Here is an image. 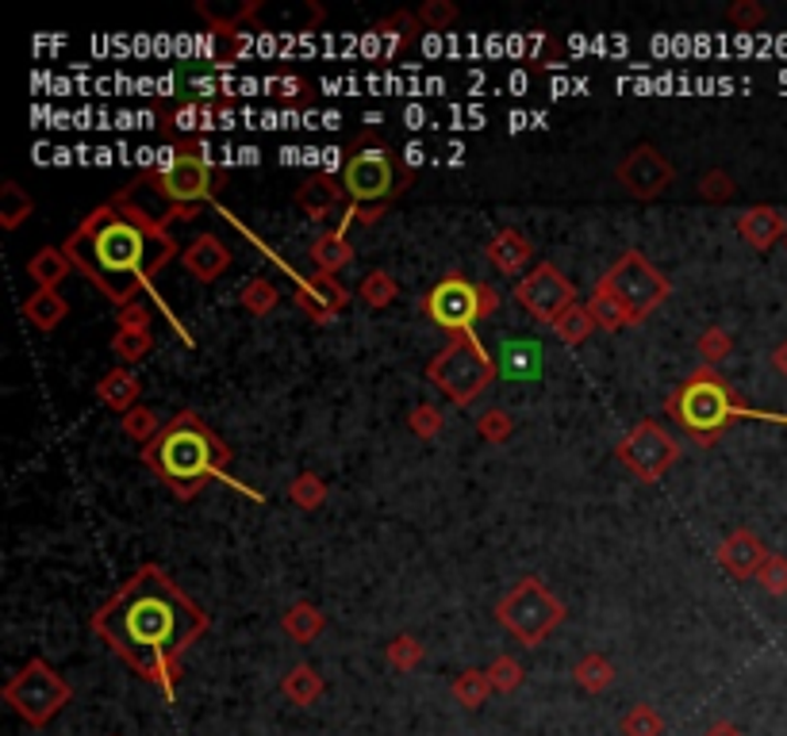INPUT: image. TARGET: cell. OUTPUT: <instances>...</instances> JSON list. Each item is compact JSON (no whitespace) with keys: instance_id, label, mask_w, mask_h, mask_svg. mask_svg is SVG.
Segmentation results:
<instances>
[{"instance_id":"14","label":"cell","mask_w":787,"mask_h":736,"mask_svg":"<svg viewBox=\"0 0 787 736\" xmlns=\"http://www.w3.org/2000/svg\"><path fill=\"white\" fill-rule=\"evenodd\" d=\"M615 181L626 189V196L657 200L672 181H677V169H672V161L664 158L661 150L646 142V147H634L623 161H618Z\"/></svg>"},{"instance_id":"36","label":"cell","mask_w":787,"mask_h":736,"mask_svg":"<svg viewBox=\"0 0 787 736\" xmlns=\"http://www.w3.org/2000/svg\"><path fill=\"white\" fill-rule=\"evenodd\" d=\"M162 426H166V423H158L155 410L142 407V403H139V407H131V410H127V415H124V434H127V438H131V441H139L142 449H147V445L155 441L158 434H162Z\"/></svg>"},{"instance_id":"44","label":"cell","mask_w":787,"mask_h":736,"mask_svg":"<svg viewBox=\"0 0 787 736\" xmlns=\"http://www.w3.org/2000/svg\"><path fill=\"white\" fill-rule=\"evenodd\" d=\"M488 679H492V691L511 694L519 683H523V663L515 657H496L492 668H488Z\"/></svg>"},{"instance_id":"13","label":"cell","mask_w":787,"mask_h":736,"mask_svg":"<svg viewBox=\"0 0 787 736\" xmlns=\"http://www.w3.org/2000/svg\"><path fill=\"white\" fill-rule=\"evenodd\" d=\"M423 314L438 322L449 334H469L472 322H480V285L465 280L461 273H446L427 296H423Z\"/></svg>"},{"instance_id":"40","label":"cell","mask_w":787,"mask_h":736,"mask_svg":"<svg viewBox=\"0 0 787 736\" xmlns=\"http://www.w3.org/2000/svg\"><path fill=\"white\" fill-rule=\"evenodd\" d=\"M389 663L396 671H415L423 663V644H419V637H412V633H400V637H392L389 641Z\"/></svg>"},{"instance_id":"19","label":"cell","mask_w":787,"mask_h":736,"mask_svg":"<svg viewBox=\"0 0 787 736\" xmlns=\"http://www.w3.org/2000/svg\"><path fill=\"white\" fill-rule=\"evenodd\" d=\"M485 254H488V262H492L496 269L508 273V277H515V273H523L527 265L534 262V242H530L523 231H515V226H503V231L488 242Z\"/></svg>"},{"instance_id":"30","label":"cell","mask_w":787,"mask_h":736,"mask_svg":"<svg viewBox=\"0 0 787 736\" xmlns=\"http://www.w3.org/2000/svg\"><path fill=\"white\" fill-rule=\"evenodd\" d=\"M573 679L588 694H599V691H607V686L615 683V668H611V660H607V657H599V652H588L584 660H576Z\"/></svg>"},{"instance_id":"17","label":"cell","mask_w":787,"mask_h":736,"mask_svg":"<svg viewBox=\"0 0 787 736\" xmlns=\"http://www.w3.org/2000/svg\"><path fill=\"white\" fill-rule=\"evenodd\" d=\"M181 262L189 269V277H196L200 285H215L231 269V246L223 238H215V234H200V238H192L184 246Z\"/></svg>"},{"instance_id":"18","label":"cell","mask_w":787,"mask_h":736,"mask_svg":"<svg viewBox=\"0 0 787 736\" xmlns=\"http://www.w3.org/2000/svg\"><path fill=\"white\" fill-rule=\"evenodd\" d=\"M342 196H347L342 181H334V177L327 173H316L296 189V207H300L308 220H331L334 207L342 204Z\"/></svg>"},{"instance_id":"37","label":"cell","mask_w":787,"mask_h":736,"mask_svg":"<svg viewBox=\"0 0 787 736\" xmlns=\"http://www.w3.org/2000/svg\"><path fill=\"white\" fill-rule=\"evenodd\" d=\"M695 350H700L703 365L714 369L734 353V338H730V330H722V327H706L700 334V342H695Z\"/></svg>"},{"instance_id":"41","label":"cell","mask_w":787,"mask_h":736,"mask_svg":"<svg viewBox=\"0 0 787 736\" xmlns=\"http://www.w3.org/2000/svg\"><path fill=\"white\" fill-rule=\"evenodd\" d=\"M700 196L706 204H730V200L737 196V184L734 177L726 173V169H706L700 177Z\"/></svg>"},{"instance_id":"43","label":"cell","mask_w":787,"mask_h":736,"mask_svg":"<svg viewBox=\"0 0 787 736\" xmlns=\"http://www.w3.org/2000/svg\"><path fill=\"white\" fill-rule=\"evenodd\" d=\"M623 736H664V722L653 706H634L623 717Z\"/></svg>"},{"instance_id":"53","label":"cell","mask_w":787,"mask_h":736,"mask_svg":"<svg viewBox=\"0 0 787 736\" xmlns=\"http://www.w3.org/2000/svg\"><path fill=\"white\" fill-rule=\"evenodd\" d=\"M706 736H742V729H737V725H730V722H719V725H711V729H706Z\"/></svg>"},{"instance_id":"20","label":"cell","mask_w":787,"mask_h":736,"mask_svg":"<svg viewBox=\"0 0 787 736\" xmlns=\"http://www.w3.org/2000/svg\"><path fill=\"white\" fill-rule=\"evenodd\" d=\"M737 234H742L753 249H773L776 242L787 238V220L776 212V207L757 204L737 220Z\"/></svg>"},{"instance_id":"52","label":"cell","mask_w":787,"mask_h":736,"mask_svg":"<svg viewBox=\"0 0 787 736\" xmlns=\"http://www.w3.org/2000/svg\"><path fill=\"white\" fill-rule=\"evenodd\" d=\"M773 369L780 372V376H787V338L773 350Z\"/></svg>"},{"instance_id":"1","label":"cell","mask_w":787,"mask_h":736,"mask_svg":"<svg viewBox=\"0 0 787 736\" xmlns=\"http://www.w3.org/2000/svg\"><path fill=\"white\" fill-rule=\"evenodd\" d=\"M93 633L147 683L173 694L181 683V657L208 633V614L158 564H142L116 595L93 614Z\"/></svg>"},{"instance_id":"25","label":"cell","mask_w":787,"mask_h":736,"mask_svg":"<svg viewBox=\"0 0 787 736\" xmlns=\"http://www.w3.org/2000/svg\"><path fill=\"white\" fill-rule=\"evenodd\" d=\"M280 629H285V633L293 637L296 644H311L327 629V618H323V610H319V606L296 602V606H288V614L280 618Z\"/></svg>"},{"instance_id":"31","label":"cell","mask_w":787,"mask_h":736,"mask_svg":"<svg viewBox=\"0 0 787 736\" xmlns=\"http://www.w3.org/2000/svg\"><path fill=\"white\" fill-rule=\"evenodd\" d=\"M449 691H454V698L461 702L465 710H480L488 694H492V679H488V671L469 668V671H461V675L454 679Z\"/></svg>"},{"instance_id":"6","label":"cell","mask_w":787,"mask_h":736,"mask_svg":"<svg viewBox=\"0 0 787 736\" xmlns=\"http://www.w3.org/2000/svg\"><path fill=\"white\" fill-rule=\"evenodd\" d=\"M596 292L604 299H611L618 307V314H623L626 327H638V322H646L649 314L657 311V307L669 299L672 285L669 277H664L661 269H657L653 262H649L646 254H638V249H626L623 257L611 265V269L604 273V277L596 280Z\"/></svg>"},{"instance_id":"15","label":"cell","mask_w":787,"mask_h":736,"mask_svg":"<svg viewBox=\"0 0 787 736\" xmlns=\"http://www.w3.org/2000/svg\"><path fill=\"white\" fill-rule=\"evenodd\" d=\"M768 556L773 553L765 548V541L749 530H734L714 548V561L722 564V572H726L730 579H757V572L765 568Z\"/></svg>"},{"instance_id":"23","label":"cell","mask_w":787,"mask_h":736,"mask_svg":"<svg viewBox=\"0 0 787 736\" xmlns=\"http://www.w3.org/2000/svg\"><path fill=\"white\" fill-rule=\"evenodd\" d=\"M70 269H74V262H70L66 249L59 246H43L28 262V277L35 280L39 288H46V292H59V285L70 277Z\"/></svg>"},{"instance_id":"4","label":"cell","mask_w":787,"mask_h":736,"mask_svg":"<svg viewBox=\"0 0 787 736\" xmlns=\"http://www.w3.org/2000/svg\"><path fill=\"white\" fill-rule=\"evenodd\" d=\"M664 415L680 426L700 449H711V445L722 441L730 423L737 418H757V423H780L787 426V415H773V410H757L749 403H742V395L722 380L719 369L703 365L695 369L677 392L664 399Z\"/></svg>"},{"instance_id":"45","label":"cell","mask_w":787,"mask_h":736,"mask_svg":"<svg viewBox=\"0 0 787 736\" xmlns=\"http://www.w3.org/2000/svg\"><path fill=\"white\" fill-rule=\"evenodd\" d=\"M757 584L768 590V595H787V556H780V553H773L765 561V568L757 572Z\"/></svg>"},{"instance_id":"42","label":"cell","mask_w":787,"mask_h":736,"mask_svg":"<svg viewBox=\"0 0 787 736\" xmlns=\"http://www.w3.org/2000/svg\"><path fill=\"white\" fill-rule=\"evenodd\" d=\"M477 430H480V438L485 441L503 445V441H511V434H515V418H511L503 407H492V410H485V415L477 418Z\"/></svg>"},{"instance_id":"10","label":"cell","mask_w":787,"mask_h":736,"mask_svg":"<svg viewBox=\"0 0 787 736\" xmlns=\"http://www.w3.org/2000/svg\"><path fill=\"white\" fill-rule=\"evenodd\" d=\"M342 189L358 207H376L389 204L404 184L396 173V153L381 142H365L361 150H353L342 166Z\"/></svg>"},{"instance_id":"28","label":"cell","mask_w":787,"mask_h":736,"mask_svg":"<svg viewBox=\"0 0 787 736\" xmlns=\"http://www.w3.org/2000/svg\"><path fill=\"white\" fill-rule=\"evenodd\" d=\"M596 319H592V311H588V303H576V307H568L565 314H561L557 322H553V334H557V342H565V345H581V342H588L592 334H596Z\"/></svg>"},{"instance_id":"22","label":"cell","mask_w":787,"mask_h":736,"mask_svg":"<svg viewBox=\"0 0 787 736\" xmlns=\"http://www.w3.org/2000/svg\"><path fill=\"white\" fill-rule=\"evenodd\" d=\"M311 262H316L319 273H327V277H339L342 269L353 262V242L347 234V226H334V231H323L316 242H311Z\"/></svg>"},{"instance_id":"26","label":"cell","mask_w":787,"mask_h":736,"mask_svg":"<svg viewBox=\"0 0 787 736\" xmlns=\"http://www.w3.org/2000/svg\"><path fill=\"white\" fill-rule=\"evenodd\" d=\"M23 314H28L31 327L54 330V327H62V319L70 314V303H66V296L62 292H46V288H39V292L23 303Z\"/></svg>"},{"instance_id":"38","label":"cell","mask_w":787,"mask_h":736,"mask_svg":"<svg viewBox=\"0 0 787 736\" xmlns=\"http://www.w3.org/2000/svg\"><path fill=\"white\" fill-rule=\"evenodd\" d=\"M457 4L454 0H423L419 4V12H415V20H419V28L423 31H446V28H454L457 23Z\"/></svg>"},{"instance_id":"16","label":"cell","mask_w":787,"mask_h":736,"mask_svg":"<svg viewBox=\"0 0 787 736\" xmlns=\"http://www.w3.org/2000/svg\"><path fill=\"white\" fill-rule=\"evenodd\" d=\"M350 288L342 285L339 277H327V273H316V277L308 280V285L296 288V303H300V311L308 314L311 322H331L342 314V307L350 303Z\"/></svg>"},{"instance_id":"49","label":"cell","mask_w":787,"mask_h":736,"mask_svg":"<svg viewBox=\"0 0 787 736\" xmlns=\"http://www.w3.org/2000/svg\"><path fill=\"white\" fill-rule=\"evenodd\" d=\"M415 28H419V20H415V15H407V12H400V15H392V20H381V23H376V31H381V35H400V39H407ZM419 31H423V28H419Z\"/></svg>"},{"instance_id":"9","label":"cell","mask_w":787,"mask_h":736,"mask_svg":"<svg viewBox=\"0 0 787 736\" xmlns=\"http://www.w3.org/2000/svg\"><path fill=\"white\" fill-rule=\"evenodd\" d=\"M70 698H74V686H70L43 657L28 660L4 683V702L31 725V729L51 725L54 717L70 706Z\"/></svg>"},{"instance_id":"21","label":"cell","mask_w":787,"mask_h":736,"mask_svg":"<svg viewBox=\"0 0 787 736\" xmlns=\"http://www.w3.org/2000/svg\"><path fill=\"white\" fill-rule=\"evenodd\" d=\"M96 399H100L104 407L116 410V415L124 418L127 410L139 407V399H142L139 376H135L131 369H111V372H104V376L96 380Z\"/></svg>"},{"instance_id":"5","label":"cell","mask_w":787,"mask_h":736,"mask_svg":"<svg viewBox=\"0 0 787 736\" xmlns=\"http://www.w3.org/2000/svg\"><path fill=\"white\" fill-rule=\"evenodd\" d=\"M142 181L170 200V212H184V207H200V200H215L223 192V173L215 161L208 158L200 142H184V147H170L158 153L155 169Z\"/></svg>"},{"instance_id":"51","label":"cell","mask_w":787,"mask_h":736,"mask_svg":"<svg viewBox=\"0 0 787 736\" xmlns=\"http://www.w3.org/2000/svg\"><path fill=\"white\" fill-rule=\"evenodd\" d=\"M308 93V85H304L300 77H280L277 81V96L280 100H296V96H304Z\"/></svg>"},{"instance_id":"46","label":"cell","mask_w":787,"mask_h":736,"mask_svg":"<svg viewBox=\"0 0 787 736\" xmlns=\"http://www.w3.org/2000/svg\"><path fill=\"white\" fill-rule=\"evenodd\" d=\"M765 8L757 4V0H737V4H730V12H726V20L734 23L737 31H757L761 23H765Z\"/></svg>"},{"instance_id":"8","label":"cell","mask_w":787,"mask_h":736,"mask_svg":"<svg viewBox=\"0 0 787 736\" xmlns=\"http://www.w3.org/2000/svg\"><path fill=\"white\" fill-rule=\"evenodd\" d=\"M496 618H500V626L508 629L515 641H523L527 649H534V644H542L568 614H565V602H561L542 579L527 576L496 602Z\"/></svg>"},{"instance_id":"35","label":"cell","mask_w":787,"mask_h":736,"mask_svg":"<svg viewBox=\"0 0 787 736\" xmlns=\"http://www.w3.org/2000/svg\"><path fill=\"white\" fill-rule=\"evenodd\" d=\"M150 350H155V334H150V330H119V334L111 338V353H116L124 365L142 361Z\"/></svg>"},{"instance_id":"11","label":"cell","mask_w":787,"mask_h":736,"mask_svg":"<svg viewBox=\"0 0 787 736\" xmlns=\"http://www.w3.org/2000/svg\"><path fill=\"white\" fill-rule=\"evenodd\" d=\"M615 457L623 460V465L630 468V472L638 476L641 483H661L664 476L677 468L680 441L672 438V434L664 430L661 423L646 418V423H638L623 441L615 445Z\"/></svg>"},{"instance_id":"32","label":"cell","mask_w":787,"mask_h":736,"mask_svg":"<svg viewBox=\"0 0 787 736\" xmlns=\"http://www.w3.org/2000/svg\"><path fill=\"white\" fill-rule=\"evenodd\" d=\"M238 303H243L246 314H254V319H265L269 311H277L280 288L273 285V280H265V277H254L251 285H246L243 292H238Z\"/></svg>"},{"instance_id":"39","label":"cell","mask_w":787,"mask_h":736,"mask_svg":"<svg viewBox=\"0 0 787 736\" xmlns=\"http://www.w3.org/2000/svg\"><path fill=\"white\" fill-rule=\"evenodd\" d=\"M442 426H446V418H442V410L435 403H415V407L407 410V430H412L415 438H423V441L438 438Z\"/></svg>"},{"instance_id":"27","label":"cell","mask_w":787,"mask_h":736,"mask_svg":"<svg viewBox=\"0 0 787 736\" xmlns=\"http://www.w3.org/2000/svg\"><path fill=\"white\" fill-rule=\"evenodd\" d=\"M280 691H285L296 706H316V702L323 698V675H319L316 668H308V663H296V668L280 679Z\"/></svg>"},{"instance_id":"2","label":"cell","mask_w":787,"mask_h":736,"mask_svg":"<svg viewBox=\"0 0 787 736\" xmlns=\"http://www.w3.org/2000/svg\"><path fill=\"white\" fill-rule=\"evenodd\" d=\"M62 249L74 269L116 307L135 303V296L177 257L170 226L135 204L131 192H119L116 200L93 207Z\"/></svg>"},{"instance_id":"47","label":"cell","mask_w":787,"mask_h":736,"mask_svg":"<svg viewBox=\"0 0 787 736\" xmlns=\"http://www.w3.org/2000/svg\"><path fill=\"white\" fill-rule=\"evenodd\" d=\"M588 311H592V319H596V327L599 330H623L626 322H623V314H618V307L611 303V299H604L599 292H592V299H588Z\"/></svg>"},{"instance_id":"24","label":"cell","mask_w":787,"mask_h":736,"mask_svg":"<svg viewBox=\"0 0 787 736\" xmlns=\"http://www.w3.org/2000/svg\"><path fill=\"white\" fill-rule=\"evenodd\" d=\"M196 12L204 15V23L212 31H223V35H235L238 28H246V23L254 20V15L262 12L258 0H246V4H235V8H223V4H212V0H200Z\"/></svg>"},{"instance_id":"7","label":"cell","mask_w":787,"mask_h":736,"mask_svg":"<svg viewBox=\"0 0 787 736\" xmlns=\"http://www.w3.org/2000/svg\"><path fill=\"white\" fill-rule=\"evenodd\" d=\"M427 376L430 384L446 392V399H454L457 407H469L472 399H480V395L492 387L496 361L492 353L480 345V338L469 330V334H454L435 358H430Z\"/></svg>"},{"instance_id":"48","label":"cell","mask_w":787,"mask_h":736,"mask_svg":"<svg viewBox=\"0 0 787 736\" xmlns=\"http://www.w3.org/2000/svg\"><path fill=\"white\" fill-rule=\"evenodd\" d=\"M116 327L119 330H150V307L142 303H127L116 311Z\"/></svg>"},{"instance_id":"33","label":"cell","mask_w":787,"mask_h":736,"mask_svg":"<svg viewBox=\"0 0 787 736\" xmlns=\"http://www.w3.org/2000/svg\"><path fill=\"white\" fill-rule=\"evenodd\" d=\"M31 212H35V200H31L15 181H8L4 189H0V226H4V231H15Z\"/></svg>"},{"instance_id":"50","label":"cell","mask_w":787,"mask_h":736,"mask_svg":"<svg viewBox=\"0 0 787 736\" xmlns=\"http://www.w3.org/2000/svg\"><path fill=\"white\" fill-rule=\"evenodd\" d=\"M500 303H503V296L496 292L492 285H485V280H480V319H492V314L500 311Z\"/></svg>"},{"instance_id":"12","label":"cell","mask_w":787,"mask_h":736,"mask_svg":"<svg viewBox=\"0 0 787 736\" xmlns=\"http://www.w3.org/2000/svg\"><path fill=\"white\" fill-rule=\"evenodd\" d=\"M511 296L530 319L545 322V327H553L568 307H576V285L553 262H538L534 269L523 273V280H519Z\"/></svg>"},{"instance_id":"29","label":"cell","mask_w":787,"mask_h":736,"mask_svg":"<svg viewBox=\"0 0 787 736\" xmlns=\"http://www.w3.org/2000/svg\"><path fill=\"white\" fill-rule=\"evenodd\" d=\"M353 296H358L365 307H373V311H381V307L396 303L400 285H396V280H392V273H384V269H369L365 277H361V285H358V292H353Z\"/></svg>"},{"instance_id":"34","label":"cell","mask_w":787,"mask_h":736,"mask_svg":"<svg viewBox=\"0 0 787 736\" xmlns=\"http://www.w3.org/2000/svg\"><path fill=\"white\" fill-rule=\"evenodd\" d=\"M288 499H293L300 511H319V506L327 503V483L319 480L316 472H300L288 483Z\"/></svg>"},{"instance_id":"3","label":"cell","mask_w":787,"mask_h":736,"mask_svg":"<svg viewBox=\"0 0 787 736\" xmlns=\"http://www.w3.org/2000/svg\"><path fill=\"white\" fill-rule=\"evenodd\" d=\"M142 460L177 499H196L204 483L227 476L231 449L196 410H177L162 434L142 449Z\"/></svg>"}]
</instances>
